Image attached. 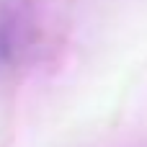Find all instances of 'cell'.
Masks as SVG:
<instances>
[{"label":"cell","mask_w":147,"mask_h":147,"mask_svg":"<svg viewBox=\"0 0 147 147\" xmlns=\"http://www.w3.org/2000/svg\"><path fill=\"white\" fill-rule=\"evenodd\" d=\"M34 49V28L16 13L0 16V67L21 65Z\"/></svg>","instance_id":"1"}]
</instances>
